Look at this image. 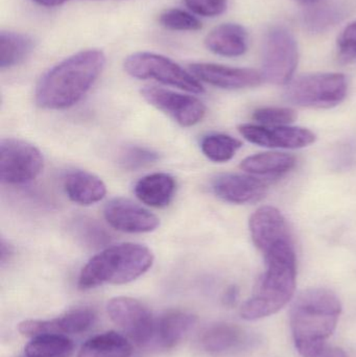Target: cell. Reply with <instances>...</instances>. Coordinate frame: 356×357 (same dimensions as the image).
<instances>
[{
  "mask_svg": "<svg viewBox=\"0 0 356 357\" xmlns=\"http://www.w3.org/2000/svg\"><path fill=\"white\" fill-rule=\"evenodd\" d=\"M106 65V56L98 50L77 52L52 67L40 79L36 102L47 110L70 108L86 96Z\"/></svg>",
  "mask_w": 356,
  "mask_h": 357,
  "instance_id": "1",
  "label": "cell"
},
{
  "mask_svg": "<svg viewBox=\"0 0 356 357\" xmlns=\"http://www.w3.org/2000/svg\"><path fill=\"white\" fill-rule=\"evenodd\" d=\"M342 304L330 289H309L299 294L290 312L295 347L303 357L317 356L338 326Z\"/></svg>",
  "mask_w": 356,
  "mask_h": 357,
  "instance_id": "2",
  "label": "cell"
},
{
  "mask_svg": "<svg viewBox=\"0 0 356 357\" xmlns=\"http://www.w3.org/2000/svg\"><path fill=\"white\" fill-rule=\"evenodd\" d=\"M263 254L267 268L256 291L240 308L244 320L256 321L273 316L294 297L297 260L293 239L280 241Z\"/></svg>",
  "mask_w": 356,
  "mask_h": 357,
  "instance_id": "3",
  "label": "cell"
},
{
  "mask_svg": "<svg viewBox=\"0 0 356 357\" xmlns=\"http://www.w3.org/2000/svg\"><path fill=\"white\" fill-rule=\"evenodd\" d=\"M153 264L154 254L146 245L133 243L111 245L86 264L77 284L83 291L104 284H125L146 274Z\"/></svg>",
  "mask_w": 356,
  "mask_h": 357,
  "instance_id": "4",
  "label": "cell"
},
{
  "mask_svg": "<svg viewBox=\"0 0 356 357\" xmlns=\"http://www.w3.org/2000/svg\"><path fill=\"white\" fill-rule=\"evenodd\" d=\"M348 83L342 73H313L297 77L288 84L286 98L303 108L330 109L346 98Z\"/></svg>",
  "mask_w": 356,
  "mask_h": 357,
  "instance_id": "5",
  "label": "cell"
},
{
  "mask_svg": "<svg viewBox=\"0 0 356 357\" xmlns=\"http://www.w3.org/2000/svg\"><path fill=\"white\" fill-rule=\"evenodd\" d=\"M123 67L125 73L135 79H155L190 93L204 92V87L192 73L161 54L136 52L125 59Z\"/></svg>",
  "mask_w": 356,
  "mask_h": 357,
  "instance_id": "6",
  "label": "cell"
},
{
  "mask_svg": "<svg viewBox=\"0 0 356 357\" xmlns=\"http://www.w3.org/2000/svg\"><path fill=\"white\" fill-rule=\"evenodd\" d=\"M298 45L284 27H274L267 33L263 48V81L273 85H288L298 66Z\"/></svg>",
  "mask_w": 356,
  "mask_h": 357,
  "instance_id": "7",
  "label": "cell"
},
{
  "mask_svg": "<svg viewBox=\"0 0 356 357\" xmlns=\"http://www.w3.org/2000/svg\"><path fill=\"white\" fill-rule=\"evenodd\" d=\"M39 149L23 140L8 138L0 142V178L6 184H26L43 169Z\"/></svg>",
  "mask_w": 356,
  "mask_h": 357,
  "instance_id": "8",
  "label": "cell"
},
{
  "mask_svg": "<svg viewBox=\"0 0 356 357\" xmlns=\"http://www.w3.org/2000/svg\"><path fill=\"white\" fill-rule=\"evenodd\" d=\"M112 322L138 345H146L156 333V321L152 312L138 300L117 297L107 305Z\"/></svg>",
  "mask_w": 356,
  "mask_h": 357,
  "instance_id": "9",
  "label": "cell"
},
{
  "mask_svg": "<svg viewBox=\"0 0 356 357\" xmlns=\"http://www.w3.org/2000/svg\"><path fill=\"white\" fill-rule=\"evenodd\" d=\"M141 96L148 104L167 113L182 127L189 128L202 121L206 113L198 98L158 87H146Z\"/></svg>",
  "mask_w": 356,
  "mask_h": 357,
  "instance_id": "10",
  "label": "cell"
},
{
  "mask_svg": "<svg viewBox=\"0 0 356 357\" xmlns=\"http://www.w3.org/2000/svg\"><path fill=\"white\" fill-rule=\"evenodd\" d=\"M238 131L242 137L251 144L265 148L302 149L311 146L316 142V135L304 128L290 127H265L261 125L240 126Z\"/></svg>",
  "mask_w": 356,
  "mask_h": 357,
  "instance_id": "11",
  "label": "cell"
},
{
  "mask_svg": "<svg viewBox=\"0 0 356 357\" xmlns=\"http://www.w3.org/2000/svg\"><path fill=\"white\" fill-rule=\"evenodd\" d=\"M104 216L112 228L125 233L152 232L160 225L154 213L123 197L111 199L105 207Z\"/></svg>",
  "mask_w": 356,
  "mask_h": 357,
  "instance_id": "12",
  "label": "cell"
},
{
  "mask_svg": "<svg viewBox=\"0 0 356 357\" xmlns=\"http://www.w3.org/2000/svg\"><path fill=\"white\" fill-rule=\"evenodd\" d=\"M189 70L199 81L227 90L256 87L263 83L261 73L250 68H235L213 63H194Z\"/></svg>",
  "mask_w": 356,
  "mask_h": 357,
  "instance_id": "13",
  "label": "cell"
},
{
  "mask_svg": "<svg viewBox=\"0 0 356 357\" xmlns=\"http://www.w3.org/2000/svg\"><path fill=\"white\" fill-rule=\"evenodd\" d=\"M95 318L90 308H77L52 320L24 321L19 324L18 331L21 335L33 337L41 335H77L88 331Z\"/></svg>",
  "mask_w": 356,
  "mask_h": 357,
  "instance_id": "14",
  "label": "cell"
},
{
  "mask_svg": "<svg viewBox=\"0 0 356 357\" xmlns=\"http://www.w3.org/2000/svg\"><path fill=\"white\" fill-rule=\"evenodd\" d=\"M249 227L253 243L261 253L280 241L293 239L286 218L272 206L257 209L251 216Z\"/></svg>",
  "mask_w": 356,
  "mask_h": 357,
  "instance_id": "15",
  "label": "cell"
},
{
  "mask_svg": "<svg viewBox=\"0 0 356 357\" xmlns=\"http://www.w3.org/2000/svg\"><path fill=\"white\" fill-rule=\"evenodd\" d=\"M267 184L253 176L223 174L212 181L215 195L232 204H248L259 201L267 191Z\"/></svg>",
  "mask_w": 356,
  "mask_h": 357,
  "instance_id": "16",
  "label": "cell"
},
{
  "mask_svg": "<svg viewBox=\"0 0 356 357\" xmlns=\"http://www.w3.org/2000/svg\"><path fill=\"white\" fill-rule=\"evenodd\" d=\"M205 45L213 54L236 58L248 50V33L242 25L224 23L207 35Z\"/></svg>",
  "mask_w": 356,
  "mask_h": 357,
  "instance_id": "17",
  "label": "cell"
},
{
  "mask_svg": "<svg viewBox=\"0 0 356 357\" xmlns=\"http://www.w3.org/2000/svg\"><path fill=\"white\" fill-rule=\"evenodd\" d=\"M64 189L73 203L90 206L98 203L107 195V186L102 178L85 171H75L65 177Z\"/></svg>",
  "mask_w": 356,
  "mask_h": 357,
  "instance_id": "18",
  "label": "cell"
},
{
  "mask_svg": "<svg viewBox=\"0 0 356 357\" xmlns=\"http://www.w3.org/2000/svg\"><path fill=\"white\" fill-rule=\"evenodd\" d=\"M175 191V178L163 173L152 174L140 178L134 188V192L140 202L155 208L169 205Z\"/></svg>",
  "mask_w": 356,
  "mask_h": 357,
  "instance_id": "19",
  "label": "cell"
},
{
  "mask_svg": "<svg viewBox=\"0 0 356 357\" xmlns=\"http://www.w3.org/2000/svg\"><path fill=\"white\" fill-rule=\"evenodd\" d=\"M196 323V317L194 314L171 310L159 319L155 337L163 349H171L185 337Z\"/></svg>",
  "mask_w": 356,
  "mask_h": 357,
  "instance_id": "20",
  "label": "cell"
},
{
  "mask_svg": "<svg viewBox=\"0 0 356 357\" xmlns=\"http://www.w3.org/2000/svg\"><path fill=\"white\" fill-rule=\"evenodd\" d=\"M246 341L244 331L229 323H217L206 329L201 337V345L205 351L223 354L238 349Z\"/></svg>",
  "mask_w": 356,
  "mask_h": 357,
  "instance_id": "21",
  "label": "cell"
},
{
  "mask_svg": "<svg viewBox=\"0 0 356 357\" xmlns=\"http://www.w3.org/2000/svg\"><path fill=\"white\" fill-rule=\"evenodd\" d=\"M297 165L296 157L286 153H261L242 161L240 169L246 173L263 177H281Z\"/></svg>",
  "mask_w": 356,
  "mask_h": 357,
  "instance_id": "22",
  "label": "cell"
},
{
  "mask_svg": "<svg viewBox=\"0 0 356 357\" xmlns=\"http://www.w3.org/2000/svg\"><path fill=\"white\" fill-rule=\"evenodd\" d=\"M131 344L114 331L102 333L88 340L77 357H131Z\"/></svg>",
  "mask_w": 356,
  "mask_h": 357,
  "instance_id": "23",
  "label": "cell"
},
{
  "mask_svg": "<svg viewBox=\"0 0 356 357\" xmlns=\"http://www.w3.org/2000/svg\"><path fill=\"white\" fill-rule=\"evenodd\" d=\"M33 39L23 33L2 31L0 33V67L10 68L20 64L33 52Z\"/></svg>",
  "mask_w": 356,
  "mask_h": 357,
  "instance_id": "24",
  "label": "cell"
},
{
  "mask_svg": "<svg viewBox=\"0 0 356 357\" xmlns=\"http://www.w3.org/2000/svg\"><path fill=\"white\" fill-rule=\"evenodd\" d=\"M73 343L65 335H41L33 339L25 347V356L29 357H70Z\"/></svg>",
  "mask_w": 356,
  "mask_h": 357,
  "instance_id": "25",
  "label": "cell"
},
{
  "mask_svg": "<svg viewBox=\"0 0 356 357\" xmlns=\"http://www.w3.org/2000/svg\"><path fill=\"white\" fill-rule=\"evenodd\" d=\"M242 142L225 134L205 136L201 142L203 154L213 162H227L240 150Z\"/></svg>",
  "mask_w": 356,
  "mask_h": 357,
  "instance_id": "26",
  "label": "cell"
},
{
  "mask_svg": "<svg viewBox=\"0 0 356 357\" xmlns=\"http://www.w3.org/2000/svg\"><path fill=\"white\" fill-rule=\"evenodd\" d=\"M159 22L171 31H196L202 29V23L190 13L180 8H169L159 17Z\"/></svg>",
  "mask_w": 356,
  "mask_h": 357,
  "instance_id": "27",
  "label": "cell"
},
{
  "mask_svg": "<svg viewBox=\"0 0 356 357\" xmlns=\"http://www.w3.org/2000/svg\"><path fill=\"white\" fill-rule=\"evenodd\" d=\"M296 113L288 108H277V107H267L257 109L253 113V119L258 125L265 127H281L292 123L296 119Z\"/></svg>",
  "mask_w": 356,
  "mask_h": 357,
  "instance_id": "28",
  "label": "cell"
},
{
  "mask_svg": "<svg viewBox=\"0 0 356 357\" xmlns=\"http://www.w3.org/2000/svg\"><path fill=\"white\" fill-rule=\"evenodd\" d=\"M159 156L154 151L141 146H130L121 153V165L127 169H139L158 161Z\"/></svg>",
  "mask_w": 356,
  "mask_h": 357,
  "instance_id": "29",
  "label": "cell"
},
{
  "mask_svg": "<svg viewBox=\"0 0 356 357\" xmlns=\"http://www.w3.org/2000/svg\"><path fill=\"white\" fill-rule=\"evenodd\" d=\"M187 8L202 17H217L227 10V0H184Z\"/></svg>",
  "mask_w": 356,
  "mask_h": 357,
  "instance_id": "30",
  "label": "cell"
},
{
  "mask_svg": "<svg viewBox=\"0 0 356 357\" xmlns=\"http://www.w3.org/2000/svg\"><path fill=\"white\" fill-rule=\"evenodd\" d=\"M338 50L345 62L356 60V21L345 27L338 38Z\"/></svg>",
  "mask_w": 356,
  "mask_h": 357,
  "instance_id": "31",
  "label": "cell"
},
{
  "mask_svg": "<svg viewBox=\"0 0 356 357\" xmlns=\"http://www.w3.org/2000/svg\"><path fill=\"white\" fill-rule=\"evenodd\" d=\"M315 357H348L344 350L336 347H325Z\"/></svg>",
  "mask_w": 356,
  "mask_h": 357,
  "instance_id": "32",
  "label": "cell"
},
{
  "mask_svg": "<svg viewBox=\"0 0 356 357\" xmlns=\"http://www.w3.org/2000/svg\"><path fill=\"white\" fill-rule=\"evenodd\" d=\"M0 253H1V266H4L12 257L13 247L3 238L1 239V252Z\"/></svg>",
  "mask_w": 356,
  "mask_h": 357,
  "instance_id": "33",
  "label": "cell"
},
{
  "mask_svg": "<svg viewBox=\"0 0 356 357\" xmlns=\"http://www.w3.org/2000/svg\"><path fill=\"white\" fill-rule=\"evenodd\" d=\"M236 297H238V291L234 287H231V289H228L226 291L225 297H224V302H225L227 305H232V304L235 303Z\"/></svg>",
  "mask_w": 356,
  "mask_h": 357,
  "instance_id": "34",
  "label": "cell"
},
{
  "mask_svg": "<svg viewBox=\"0 0 356 357\" xmlns=\"http://www.w3.org/2000/svg\"><path fill=\"white\" fill-rule=\"evenodd\" d=\"M33 1L40 4V6L52 8V6H61V4H64L65 2L70 1V0H33Z\"/></svg>",
  "mask_w": 356,
  "mask_h": 357,
  "instance_id": "35",
  "label": "cell"
},
{
  "mask_svg": "<svg viewBox=\"0 0 356 357\" xmlns=\"http://www.w3.org/2000/svg\"><path fill=\"white\" fill-rule=\"evenodd\" d=\"M302 1H313V0H302Z\"/></svg>",
  "mask_w": 356,
  "mask_h": 357,
  "instance_id": "36",
  "label": "cell"
},
{
  "mask_svg": "<svg viewBox=\"0 0 356 357\" xmlns=\"http://www.w3.org/2000/svg\"><path fill=\"white\" fill-rule=\"evenodd\" d=\"M22 357H29V356H22Z\"/></svg>",
  "mask_w": 356,
  "mask_h": 357,
  "instance_id": "37",
  "label": "cell"
}]
</instances>
